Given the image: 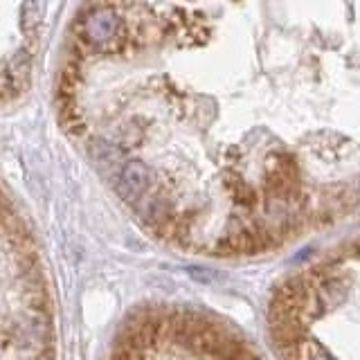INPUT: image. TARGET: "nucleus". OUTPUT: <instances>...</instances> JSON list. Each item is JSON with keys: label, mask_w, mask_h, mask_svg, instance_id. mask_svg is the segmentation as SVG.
<instances>
[{"label": "nucleus", "mask_w": 360, "mask_h": 360, "mask_svg": "<svg viewBox=\"0 0 360 360\" xmlns=\"http://www.w3.org/2000/svg\"><path fill=\"white\" fill-rule=\"evenodd\" d=\"M50 288L25 221L0 191V360H56Z\"/></svg>", "instance_id": "f257e3e1"}, {"label": "nucleus", "mask_w": 360, "mask_h": 360, "mask_svg": "<svg viewBox=\"0 0 360 360\" xmlns=\"http://www.w3.org/2000/svg\"><path fill=\"white\" fill-rule=\"evenodd\" d=\"M124 34V22L115 7L110 5H95L79 18V41L82 48L90 52H120L127 43Z\"/></svg>", "instance_id": "f03ea898"}, {"label": "nucleus", "mask_w": 360, "mask_h": 360, "mask_svg": "<svg viewBox=\"0 0 360 360\" xmlns=\"http://www.w3.org/2000/svg\"><path fill=\"white\" fill-rule=\"evenodd\" d=\"M32 61H34V52L32 48H20L11 54V59L5 63V68L0 72L7 79L9 88L16 93H22L25 86L30 84V75H32Z\"/></svg>", "instance_id": "7ed1b4c3"}, {"label": "nucleus", "mask_w": 360, "mask_h": 360, "mask_svg": "<svg viewBox=\"0 0 360 360\" xmlns=\"http://www.w3.org/2000/svg\"><path fill=\"white\" fill-rule=\"evenodd\" d=\"M45 16V0H22L20 5V30L34 37Z\"/></svg>", "instance_id": "20e7f679"}]
</instances>
